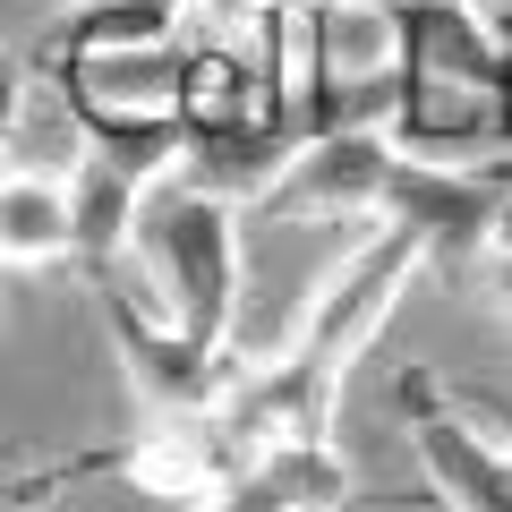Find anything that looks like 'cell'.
Listing matches in <instances>:
<instances>
[{
	"label": "cell",
	"instance_id": "cell-15",
	"mask_svg": "<svg viewBox=\"0 0 512 512\" xmlns=\"http://www.w3.org/2000/svg\"><path fill=\"white\" fill-rule=\"evenodd\" d=\"M188 512H197V504H188Z\"/></svg>",
	"mask_w": 512,
	"mask_h": 512
},
{
	"label": "cell",
	"instance_id": "cell-5",
	"mask_svg": "<svg viewBox=\"0 0 512 512\" xmlns=\"http://www.w3.org/2000/svg\"><path fill=\"white\" fill-rule=\"evenodd\" d=\"M393 393H402V436H410V461H419L427 495L444 512H512V453L495 444V427L453 384L436 367H410Z\"/></svg>",
	"mask_w": 512,
	"mask_h": 512
},
{
	"label": "cell",
	"instance_id": "cell-2",
	"mask_svg": "<svg viewBox=\"0 0 512 512\" xmlns=\"http://www.w3.org/2000/svg\"><path fill=\"white\" fill-rule=\"evenodd\" d=\"M239 274H248V214H239V197H214L197 180L146 188L120 282H137L180 342L248 350L239 342Z\"/></svg>",
	"mask_w": 512,
	"mask_h": 512
},
{
	"label": "cell",
	"instance_id": "cell-14",
	"mask_svg": "<svg viewBox=\"0 0 512 512\" xmlns=\"http://www.w3.org/2000/svg\"><path fill=\"white\" fill-rule=\"evenodd\" d=\"M470 9H478L487 26H512V0H470Z\"/></svg>",
	"mask_w": 512,
	"mask_h": 512
},
{
	"label": "cell",
	"instance_id": "cell-12",
	"mask_svg": "<svg viewBox=\"0 0 512 512\" xmlns=\"http://www.w3.org/2000/svg\"><path fill=\"white\" fill-rule=\"evenodd\" d=\"M478 291H487V308L512 325V248H487V256H478Z\"/></svg>",
	"mask_w": 512,
	"mask_h": 512
},
{
	"label": "cell",
	"instance_id": "cell-13",
	"mask_svg": "<svg viewBox=\"0 0 512 512\" xmlns=\"http://www.w3.org/2000/svg\"><path fill=\"white\" fill-rule=\"evenodd\" d=\"M188 9H197V26H214V35H248L265 0H188Z\"/></svg>",
	"mask_w": 512,
	"mask_h": 512
},
{
	"label": "cell",
	"instance_id": "cell-3",
	"mask_svg": "<svg viewBox=\"0 0 512 512\" xmlns=\"http://www.w3.org/2000/svg\"><path fill=\"white\" fill-rule=\"evenodd\" d=\"M393 171H402V146H393L384 120H325V128H308V137L282 154V171L265 180L256 214H274V222H350V231H367V222H384Z\"/></svg>",
	"mask_w": 512,
	"mask_h": 512
},
{
	"label": "cell",
	"instance_id": "cell-1",
	"mask_svg": "<svg viewBox=\"0 0 512 512\" xmlns=\"http://www.w3.org/2000/svg\"><path fill=\"white\" fill-rule=\"evenodd\" d=\"M393 146L419 163H504L512 154V43L470 0H393Z\"/></svg>",
	"mask_w": 512,
	"mask_h": 512
},
{
	"label": "cell",
	"instance_id": "cell-4",
	"mask_svg": "<svg viewBox=\"0 0 512 512\" xmlns=\"http://www.w3.org/2000/svg\"><path fill=\"white\" fill-rule=\"evenodd\" d=\"M94 308H103L111 359H120V376H128V393H137L146 419H171V410H222V402H231L248 350H197V342H180V333L154 316V299L137 291V282H120V274L94 282Z\"/></svg>",
	"mask_w": 512,
	"mask_h": 512
},
{
	"label": "cell",
	"instance_id": "cell-8",
	"mask_svg": "<svg viewBox=\"0 0 512 512\" xmlns=\"http://www.w3.org/2000/svg\"><path fill=\"white\" fill-rule=\"evenodd\" d=\"M197 9L188 0H69L35 43V69L43 77H69L94 69V60H128V52H171L188 43Z\"/></svg>",
	"mask_w": 512,
	"mask_h": 512
},
{
	"label": "cell",
	"instance_id": "cell-6",
	"mask_svg": "<svg viewBox=\"0 0 512 512\" xmlns=\"http://www.w3.org/2000/svg\"><path fill=\"white\" fill-rule=\"evenodd\" d=\"M512 180L504 163H419V154H402V171H393V197H384V222H402L410 239H419L427 274H470L478 256H487L495 239V214H504Z\"/></svg>",
	"mask_w": 512,
	"mask_h": 512
},
{
	"label": "cell",
	"instance_id": "cell-7",
	"mask_svg": "<svg viewBox=\"0 0 512 512\" xmlns=\"http://www.w3.org/2000/svg\"><path fill=\"white\" fill-rule=\"evenodd\" d=\"M367 504L342 444H256L197 512H350Z\"/></svg>",
	"mask_w": 512,
	"mask_h": 512
},
{
	"label": "cell",
	"instance_id": "cell-10",
	"mask_svg": "<svg viewBox=\"0 0 512 512\" xmlns=\"http://www.w3.org/2000/svg\"><path fill=\"white\" fill-rule=\"evenodd\" d=\"M69 205H77V256H69V265H86V282L120 274V265H128V239H137V205H146V188L128 180V171L94 163V154H77Z\"/></svg>",
	"mask_w": 512,
	"mask_h": 512
},
{
	"label": "cell",
	"instance_id": "cell-9",
	"mask_svg": "<svg viewBox=\"0 0 512 512\" xmlns=\"http://www.w3.org/2000/svg\"><path fill=\"white\" fill-rule=\"evenodd\" d=\"M77 256V205L69 171L43 163H0V274H43Z\"/></svg>",
	"mask_w": 512,
	"mask_h": 512
},
{
	"label": "cell",
	"instance_id": "cell-11",
	"mask_svg": "<svg viewBox=\"0 0 512 512\" xmlns=\"http://www.w3.org/2000/svg\"><path fill=\"white\" fill-rule=\"evenodd\" d=\"M26 103H35V86H26V60L0 52V163L18 154V120H26Z\"/></svg>",
	"mask_w": 512,
	"mask_h": 512
}]
</instances>
